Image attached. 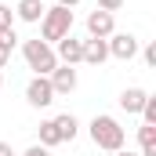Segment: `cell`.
I'll return each mask as SVG.
<instances>
[{
    "label": "cell",
    "mask_w": 156,
    "mask_h": 156,
    "mask_svg": "<svg viewBox=\"0 0 156 156\" xmlns=\"http://www.w3.org/2000/svg\"><path fill=\"white\" fill-rule=\"evenodd\" d=\"M87 134H91V142H94L98 149H105V153H116V149H123V142H127V131L120 127V120L105 116V113L87 123Z\"/></svg>",
    "instance_id": "1"
},
{
    "label": "cell",
    "mask_w": 156,
    "mask_h": 156,
    "mask_svg": "<svg viewBox=\"0 0 156 156\" xmlns=\"http://www.w3.org/2000/svg\"><path fill=\"white\" fill-rule=\"evenodd\" d=\"M73 33V11L69 7H47L44 11V18H40V40L44 44H58L62 37H69Z\"/></svg>",
    "instance_id": "2"
},
{
    "label": "cell",
    "mask_w": 156,
    "mask_h": 156,
    "mask_svg": "<svg viewBox=\"0 0 156 156\" xmlns=\"http://www.w3.org/2000/svg\"><path fill=\"white\" fill-rule=\"evenodd\" d=\"M22 58H26V66L37 73V76H51V69L58 66V58H55V47L51 44H44V40H22Z\"/></svg>",
    "instance_id": "3"
},
{
    "label": "cell",
    "mask_w": 156,
    "mask_h": 156,
    "mask_svg": "<svg viewBox=\"0 0 156 156\" xmlns=\"http://www.w3.org/2000/svg\"><path fill=\"white\" fill-rule=\"evenodd\" d=\"M26 102L33 105V109H47L51 102H55V91H51V80L47 76H33L26 83Z\"/></svg>",
    "instance_id": "4"
},
{
    "label": "cell",
    "mask_w": 156,
    "mask_h": 156,
    "mask_svg": "<svg viewBox=\"0 0 156 156\" xmlns=\"http://www.w3.org/2000/svg\"><path fill=\"white\" fill-rule=\"evenodd\" d=\"M105 44H109V58H120V62H131L138 55V37L134 33H113Z\"/></svg>",
    "instance_id": "5"
},
{
    "label": "cell",
    "mask_w": 156,
    "mask_h": 156,
    "mask_svg": "<svg viewBox=\"0 0 156 156\" xmlns=\"http://www.w3.org/2000/svg\"><path fill=\"white\" fill-rule=\"evenodd\" d=\"M113 33H116V22H113V15L94 7V11L87 15V37H94V40H109Z\"/></svg>",
    "instance_id": "6"
},
{
    "label": "cell",
    "mask_w": 156,
    "mask_h": 156,
    "mask_svg": "<svg viewBox=\"0 0 156 156\" xmlns=\"http://www.w3.org/2000/svg\"><path fill=\"white\" fill-rule=\"evenodd\" d=\"M47 80H51L55 98H58V94H73V91H76V66H55Z\"/></svg>",
    "instance_id": "7"
},
{
    "label": "cell",
    "mask_w": 156,
    "mask_h": 156,
    "mask_svg": "<svg viewBox=\"0 0 156 156\" xmlns=\"http://www.w3.org/2000/svg\"><path fill=\"white\" fill-rule=\"evenodd\" d=\"M55 58H58V66H76L80 58H83V40H76L73 33L62 37L58 47H55Z\"/></svg>",
    "instance_id": "8"
},
{
    "label": "cell",
    "mask_w": 156,
    "mask_h": 156,
    "mask_svg": "<svg viewBox=\"0 0 156 156\" xmlns=\"http://www.w3.org/2000/svg\"><path fill=\"white\" fill-rule=\"evenodd\" d=\"M105 58H109V44H105V40H94V37L83 40V58H80V62H87V66L98 69Z\"/></svg>",
    "instance_id": "9"
},
{
    "label": "cell",
    "mask_w": 156,
    "mask_h": 156,
    "mask_svg": "<svg viewBox=\"0 0 156 156\" xmlns=\"http://www.w3.org/2000/svg\"><path fill=\"white\" fill-rule=\"evenodd\" d=\"M44 11H47L44 0H18L15 4V18L18 22H29V26H37L40 18H44Z\"/></svg>",
    "instance_id": "10"
},
{
    "label": "cell",
    "mask_w": 156,
    "mask_h": 156,
    "mask_svg": "<svg viewBox=\"0 0 156 156\" xmlns=\"http://www.w3.org/2000/svg\"><path fill=\"white\" fill-rule=\"evenodd\" d=\"M145 98H149V91H142V87H127V91L120 94V109H123V113H142Z\"/></svg>",
    "instance_id": "11"
},
{
    "label": "cell",
    "mask_w": 156,
    "mask_h": 156,
    "mask_svg": "<svg viewBox=\"0 0 156 156\" xmlns=\"http://www.w3.org/2000/svg\"><path fill=\"white\" fill-rule=\"evenodd\" d=\"M55 127H58V134H62V142H73L80 134V120L73 113H62V116H55Z\"/></svg>",
    "instance_id": "12"
},
{
    "label": "cell",
    "mask_w": 156,
    "mask_h": 156,
    "mask_svg": "<svg viewBox=\"0 0 156 156\" xmlns=\"http://www.w3.org/2000/svg\"><path fill=\"white\" fill-rule=\"evenodd\" d=\"M138 145H142L138 156H156V127L153 123H142L138 127Z\"/></svg>",
    "instance_id": "13"
},
{
    "label": "cell",
    "mask_w": 156,
    "mask_h": 156,
    "mask_svg": "<svg viewBox=\"0 0 156 156\" xmlns=\"http://www.w3.org/2000/svg\"><path fill=\"white\" fill-rule=\"evenodd\" d=\"M44 149H55V145H62V134H58V127H55V120H44L40 123V142Z\"/></svg>",
    "instance_id": "14"
},
{
    "label": "cell",
    "mask_w": 156,
    "mask_h": 156,
    "mask_svg": "<svg viewBox=\"0 0 156 156\" xmlns=\"http://www.w3.org/2000/svg\"><path fill=\"white\" fill-rule=\"evenodd\" d=\"M142 123H153V127H156V98H153V94H149L145 105H142Z\"/></svg>",
    "instance_id": "15"
},
{
    "label": "cell",
    "mask_w": 156,
    "mask_h": 156,
    "mask_svg": "<svg viewBox=\"0 0 156 156\" xmlns=\"http://www.w3.org/2000/svg\"><path fill=\"white\" fill-rule=\"evenodd\" d=\"M11 26H15V11L7 4H0V29H11Z\"/></svg>",
    "instance_id": "16"
},
{
    "label": "cell",
    "mask_w": 156,
    "mask_h": 156,
    "mask_svg": "<svg viewBox=\"0 0 156 156\" xmlns=\"http://www.w3.org/2000/svg\"><path fill=\"white\" fill-rule=\"evenodd\" d=\"M0 44H7V47L15 51V44H18V33H15V26H11V29H0Z\"/></svg>",
    "instance_id": "17"
},
{
    "label": "cell",
    "mask_w": 156,
    "mask_h": 156,
    "mask_svg": "<svg viewBox=\"0 0 156 156\" xmlns=\"http://www.w3.org/2000/svg\"><path fill=\"white\" fill-rule=\"evenodd\" d=\"M142 62H145L149 69L156 66V44H145V47H142Z\"/></svg>",
    "instance_id": "18"
},
{
    "label": "cell",
    "mask_w": 156,
    "mask_h": 156,
    "mask_svg": "<svg viewBox=\"0 0 156 156\" xmlns=\"http://www.w3.org/2000/svg\"><path fill=\"white\" fill-rule=\"evenodd\" d=\"M123 4H127V0H98V11H109V15H113V11L123 7Z\"/></svg>",
    "instance_id": "19"
},
{
    "label": "cell",
    "mask_w": 156,
    "mask_h": 156,
    "mask_svg": "<svg viewBox=\"0 0 156 156\" xmlns=\"http://www.w3.org/2000/svg\"><path fill=\"white\" fill-rule=\"evenodd\" d=\"M22 156H51V149H44V145H29Z\"/></svg>",
    "instance_id": "20"
},
{
    "label": "cell",
    "mask_w": 156,
    "mask_h": 156,
    "mask_svg": "<svg viewBox=\"0 0 156 156\" xmlns=\"http://www.w3.org/2000/svg\"><path fill=\"white\" fill-rule=\"evenodd\" d=\"M7 62H11V47H7V44H0V69H4Z\"/></svg>",
    "instance_id": "21"
},
{
    "label": "cell",
    "mask_w": 156,
    "mask_h": 156,
    "mask_svg": "<svg viewBox=\"0 0 156 156\" xmlns=\"http://www.w3.org/2000/svg\"><path fill=\"white\" fill-rule=\"evenodd\" d=\"M0 156H15V149H11L7 142H0Z\"/></svg>",
    "instance_id": "22"
},
{
    "label": "cell",
    "mask_w": 156,
    "mask_h": 156,
    "mask_svg": "<svg viewBox=\"0 0 156 156\" xmlns=\"http://www.w3.org/2000/svg\"><path fill=\"white\" fill-rule=\"evenodd\" d=\"M76 4H80V0H58V7H69V11H73Z\"/></svg>",
    "instance_id": "23"
},
{
    "label": "cell",
    "mask_w": 156,
    "mask_h": 156,
    "mask_svg": "<svg viewBox=\"0 0 156 156\" xmlns=\"http://www.w3.org/2000/svg\"><path fill=\"white\" fill-rule=\"evenodd\" d=\"M113 156H138V153H131V149H116Z\"/></svg>",
    "instance_id": "24"
},
{
    "label": "cell",
    "mask_w": 156,
    "mask_h": 156,
    "mask_svg": "<svg viewBox=\"0 0 156 156\" xmlns=\"http://www.w3.org/2000/svg\"><path fill=\"white\" fill-rule=\"evenodd\" d=\"M0 87H4V73H0Z\"/></svg>",
    "instance_id": "25"
}]
</instances>
